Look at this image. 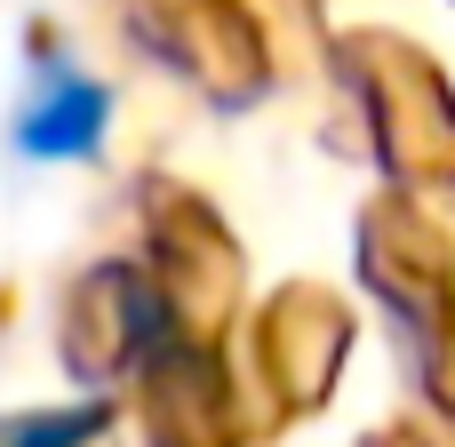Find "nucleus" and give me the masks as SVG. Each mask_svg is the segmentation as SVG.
I'll use <instances>...</instances> for the list:
<instances>
[{"mask_svg": "<svg viewBox=\"0 0 455 447\" xmlns=\"http://www.w3.org/2000/svg\"><path fill=\"white\" fill-rule=\"evenodd\" d=\"M104 128H112V88L72 64H48L16 112V144L32 160H88L104 144Z\"/></svg>", "mask_w": 455, "mask_h": 447, "instance_id": "obj_1", "label": "nucleus"}]
</instances>
